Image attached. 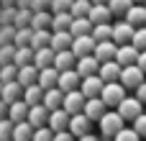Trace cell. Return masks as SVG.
I'll use <instances>...</instances> for the list:
<instances>
[{"label":"cell","mask_w":146,"mask_h":141,"mask_svg":"<svg viewBox=\"0 0 146 141\" xmlns=\"http://www.w3.org/2000/svg\"><path fill=\"white\" fill-rule=\"evenodd\" d=\"M31 18H33V10L31 8H18L15 10V28H23V26H31Z\"/></svg>","instance_id":"cell-39"},{"label":"cell","mask_w":146,"mask_h":141,"mask_svg":"<svg viewBox=\"0 0 146 141\" xmlns=\"http://www.w3.org/2000/svg\"><path fill=\"white\" fill-rule=\"evenodd\" d=\"M69 118H72V116H69L64 108L51 110V113H49V128H51L54 134H56V131H67V128H69Z\"/></svg>","instance_id":"cell-17"},{"label":"cell","mask_w":146,"mask_h":141,"mask_svg":"<svg viewBox=\"0 0 146 141\" xmlns=\"http://www.w3.org/2000/svg\"><path fill=\"white\" fill-rule=\"evenodd\" d=\"M31 141H54V131H51L49 126H41V128L33 131V139Z\"/></svg>","instance_id":"cell-47"},{"label":"cell","mask_w":146,"mask_h":141,"mask_svg":"<svg viewBox=\"0 0 146 141\" xmlns=\"http://www.w3.org/2000/svg\"><path fill=\"white\" fill-rule=\"evenodd\" d=\"M85 103L87 98L80 92V90H72V92H64V110L69 116H77V113H85Z\"/></svg>","instance_id":"cell-7"},{"label":"cell","mask_w":146,"mask_h":141,"mask_svg":"<svg viewBox=\"0 0 146 141\" xmlns=\"http://www.w3.org/2000/svg\"><path fill=\"white\" fill-rule=\"evenodd\" d=\"M15 67H23V64H33V49L31 46H15V59H13Z\"/></svg>","instance_id":"cell-35"},{"label":"cell","mask_w":146,"mask_h":141,"mask_svg":"<svg viewBox=\"0 0 146 141\" xmlns=\"http://www.w3.org/2000/svg\"><path fill=\"white\" fill-rule=\"evenodd\" d=\"M95 59L103 64V62H113L115 59V54H118V44L113 41V39H108V41H100L98 46H95Z\"/></svg>","instance_id":"cell-10"},{"label":"cell","mask_w":146,"mask_h":141,"mask_svg":"<svg viewBox=\"0 0 146 141\" xmlns=\"http://www.w3.org/2000/svg\"><path fill=\"white\" fill-rule=\"evenodd\" d=\"M31 39H33V28L31 26H23V28H15V46H31Z\"/></svg>","instance_id":"cell-38"},{"label":"cell","mask_w":146,"mask_h":141,"mask_svg":"<svg viewBox=\"0 0 146 141\" xmlns=\"http://www.w3.org/2000/svg\"><path fill=\"white\" fill-rule=\"evenodd\" d=\"M18 82H21L23 87L38 85V67H36V64H23V67H18Z\"/></svg>","instance_id":"cell-21"},{"label":"cell","mask_w":146,"mask_h":141,"mask_svg":"<svg viewBox=\"0 0 146 141\" xmlns=\"http://www.w3.org/2000/svg\"><path fill=\"white\" fill-rule=\"evenodd\" d=\"M0 98H3V82H0Z\"/></svg>","instance_id":"cell-59"},{"label":"cell","mask_w":146,"mask_h":141,"mask_svg":"<svg viewBox=\"0 0 146 141\" xmlns=\"http://www.w3.org/2000/svg\"><path fill=\"white\" fill-rule=\"evenodd\" d=\"M13 126H15V123H13L10 118H3V121H0V141H10L13 139Z\"/></svg>","instance_id":"cell-43"},{"label":"cell","mask_w":146,"mask_h":141,"mask_svg":"<svg viewBox=\"0 0 146 141\" xmlns=\"http://www.w3.org/2000/svg\"><path fill=\"white\" fill-rule=\"evenodd\" d=\"M56 82H59V69H56V67H44V69H38V85H41L44 90L56 87Z\"/></svg>","instance_id":"cell-24"},{"label":"cell","mask_w":146,"mask_h":141,"mask_svg":"<svg viewBox=\"0 0 146 141\" xmlns=\"http://www.w3.org/2000/svg\"><path fill=\"white\" fill-rule=\"evenodd\" d=\"M133 33H136V26H131L126 18H121V21L113 23V41H115L118 46L131 44V41H133Z\"/></svg>","instance_id":"cell-5"},{"label":"cell","mask_w":146,"mask_h":141,"mask_svg":"<svg viewBox=\"0 0 146 141\" xmlns=\"http://www.w3.org/2000/svg\"><path fill=\"white\" fill-rule=\"evenodd\" d=\"M92 39H95L98 44L113 39V23H95V26H92Z\"/></svg>","instance_id":"cell-34"},{"label":"cell","mask_w":146,"mask_h":141,"mask_svg":"<svg viewBox=\"0 0 146 141\" xmlns=\"http://www.w3.org/2000/svg\"><path fill=\"white\" fill-rule=\"evenodd\" d=\"M3 118H8V103L0 98V121H3Z\"/></svg>","instance_id":"cell-53"},{"label":"cell","mask_w":146,"mask_h":141,"mask_svg":"<svg viewBox=\"0 0 146 141\" xmlns=\"http://www.w3.org/2000/svg\"><path fill=\"white\" fill-rule=\"evenodd\" d=\"M72 21L74 18L69 13H51V31H69Z\"/></svg>","instance_id":"cell-32"},{"label":"cell","mask_w":146,"mask_h":141,"mask_svg":"<svg viewBox=\"0 0 146 141\" xmlns=\"http://www.w3.org/2000/svg\"><path fill=\"white\" fill-rule=\"evenodd\" d=\"M146 0H133V5H144Z\"/></svg>","instance_id":"cell-58"},{"label":"cell","mask_w":146,"mask_h":141,"mask_svg":"<svg viewBox=\"0 0 146 141\" xmlns=\"http://www.w3.org/2000/svg\"><path fill=\"white\" fill-rule=\"evenodd\" d=\"M51 8V0H33L31 3V10L36 13V10H49Z\"/></svg>","instance_id":"cell-50"},{"label":"cell","mask_w":146,"mask_h":141,"mask_svg":"<svg viewBox=\"0 0 146 141\" xmlns=\"http://www.w3.org/2000/svg\"><path fill=\"white\" fill-rule=\"evenodd\" d=\"M131 5H133V0H110L108 3V8H110V13L115 18H126V13L131 10Z\"/></svg>","instance_id":"cell-36"},{"label":"cell","mask_w":146,"mask_h":141,"mask_svg":"<svg viewBox=\"0 0 146 141\" xmlns=\"http://www.w3.org/2000/svg\"><path fill=\"white\" fill-rule=\"evenodd\" d=\"M33 128H41V126H49V110L44 108V103L41 105H31L28 108V118H26Z\"/></svg>","instance_id":"cell-16"},{"label":"cell","mask_w":146,"mask_h":141,"mask_svg":"<svg viewBox=\"0 0 146 141\" xmlns=\"http://www.w3.org/2000/svg\"><path fill=\"white\" fill-rule=\"evenodd\" d=\"M23 98V85L18 82V80H13V82H5L3 85V100L10 105V103H15V100H21Z\"/></svg>","instance_id":"cell-26"},{"label":"cell","mask_w":146,"mask_h":141,"mask_svg":"<svg viewBox=\"0 0 146 141\" xmlns=\"http://www.w3.org/2000/svg\"><path fill=\"white\" fill-rule=\"evenodd\" d=\"M10 141H13V139H10Z\"/></svg>","instance_id":"cell-61"},{"label":"cell","mask_w":146,"mask_h":141,"mask_svg":"<svg viewBox=\"0 0 146 141\" xmlns=\"http://www.w3.org/2000/svg\"><path fill=\"white\" fill-rule=\"evenodd\" d=\"M77 141H103L100 136H95V134H85V136H80Z\"/></svg>","instance_id":"cell-55"},{"label":"cell","mask_w":146,"mask_h":141,"mask_svg":"<svg viewBox=\"0 0 146 141\" xmlns=\"http://www.w3.org/2000/svg\"><path fill=\"white\" fill-rule=\"evenodd\" d=\"M115 110H118V116H121L123 121H131V123H133V121H136V118L144 113V103H141L136 95H133V98H128V95H126Z\"/></svg>","instance_id":"cell-3"},{"label":"cell","mask_w":146,"mask_h":141,"mask_svg":"<svg viewBox=\"0 0 146 141\" xmlns=\"http://www.w3.org/2000/svg\"><path fill=\"white\" fill-rule=\"evenodd\" d=\"M133 131H136L141 139H146V113H141V116L133 121Z\"/></svg>","instance_id":"cell-49"},{"label":"cell","mask_w":146,"mask_h":141,"mask_svg":"<svg viewBox=\"0 0 146 141\" xmlns=\"http://www.w3.org/2000/svg\"><path fill=\"white\" fill-rule=\"evenodd\" d=\"M87 18L92 21V26L95 23H113V13H110L108 5H92L90 13H87Z\"/></svg>","instance_id":"cell-25"},{"label":"cell","mask_w":146,"mask_h":141,"mask_svg":"<svg viewBox=\"0 0 146 141\" xmlns=\"http://www.w3.org/2000/svg\"><path fill=\"white\" fill-rule=\"evenodd\" d=\"M90 8H92V0H74L72 8H69V15L72 18H85L90 13Z\"/></svg>","instance_id":"cell-37"},{"label":"cell","mask_w":146,"mask_h":141,"mask_svg":"<svg viewBox=\"0 0 146 141\" xmlns=\"http://www.w3.org/2000/svg\"><path fill=\"white\" fill-rule=\"evenodd\" d=\"M31 28L41 31V28H51V10H36L31 18Z\"/></svg>","instance_id":"cell-31"},{"label":"cell","mask_w":146,"mask_h":141,"mask_svg":"<svg viewBox=\"0 0 146 141\" xmlns=\"http://www.w3.org/2000/svg\"><path fill=\"white\" fill-rule=\"evenodd\" d=\"M100 98H103V103L108 105V110H115V108L121 105V100L126 98V87H123L121 82H105Z\"/></svg>","instance_id":"cell-2"},{"label":"cell","mask_w":146,"mask_h":141,"mask_svg":"<svg viewBox=\"0 0 146 141\" xmlns=\"http://www.w3.org/2000/svg\"><path fill=\"white\" fill-rule=\"evenodd\" d=\"M144 5H146V3H144Z\"/></svg>","instance_id":"cell-62"},{"label":"cell","mask_w":146,"mask_h":141,"mask_svg":"<svg viewBox=\"0 0 146 141\" xmlns=\"http://www.w3.org/2000/svg\"><path fill=\"white\" fill-rule=\"evenodd\" d=\"M54 141H77V136H72L69 128H67V131H56L54 134Z\"/></svg>","instance_id":"cell-51"},{"label":"cell","mask_w":146,"mask_h":141,"mask_svg":"<svg viewBox=\"0 0 146 141\" xmlns=\"http://www.w3.org/2000/svg\"><path fill=\"white\" fill-rule=\"evenodd\" d=\"M105 113H108V105L103 103V98H90V100L85 103V116H87L92 123H98Z\"/></svg>","instance_id":"cell-12"},{"label":"cell","mask_w":146,"mask_h":141,"mask_svg":"<svg viewBox=\"0 0 146 141\" xmlns=\"http://www.w3.org/2000/svg\"><path fill=\"white\" fill-rule=\"evenodd\" d=\"M123 126H126V121L118 116V110H108V113L98 121V128H100V136H103V139H113Z\"/></svg>","instance_id":"cell-1"},{"label":"cell","mask_w":146,"mask_h":141,"mask_svg":"<svg viewBox=\"0 0 146 141\" xmlns=\"http://www.w3.org/2000/svg\"><path fill=\"white\" fill-rule=\"evenodd\" d=\"M121 69H123V67L113 59V62H103V64H100V69H98V74H100V80H103V82H118Z\"/></svg>","instance_id":"cell-18"},{"label":"cell","mask_w":146,"mask_h":141,"mask_svg":"<svg viewBox=\"0 0 146 141\" xmlns=\"http://www.w3.org/2000/svg\"><path fill=\"white\" fill-rule=\"evenodd\" d=\"M141 69H144V74H146V51H139V62H136Z\"/></svg>","instance_id":"cell-54"},{"label":"cell","mask_w":146,"mask_h":141,"mask_svg":"<svg viewBox=\"0 0 146 141\" xmlns=\"http://www.w3.org/2000/svg\"><path fill=\"white\" fill-rule=\"evenodd\" d=\"M139 51H146V26L141 28H136V33H133V41H131Z\"/></svg>","instance_id":"cell-44"},{"label":"cell","mask_w":146,"mask_h":141,"mask_svg":"<svg viewBox=\"0 0 146 141\" xmlns=\"http://www.w3.org/2000/svg\"><path fill=\"white\" fill-rule=\"evenodd\" d=\"M136 98H139V100H141V103L146 105V80L141 82V85H139V87H136Z\"/></svg>","instance_id":"cell-52"},{"label":"cell","mask_w":146,"mask_h":141,"mask_svg":"<svg viewBox=\"0 0 146 141\" xmlns=\"http://www.w3.org/2000/svg\"><path fill=\"white\" fill-rule=\"evenodd\" d=\"M28 108H31V105L21 98V100H15V103H10V105H8V118H10L13 123H21V121H26V118H28Z\"/></svg>","instance_id":"cell-22"},{"label":"cell","mask_w":146,"mask_h":141,"mask_svg":"<svg viewBox=\"0 0 146 141\" xmlns=\"http://www.w3.org/2000/svg\"><path fill=\"white\" fill-rule=\"evenodd\" d=\"M72 41H74V36H72L69 31H51V49H54V51L72 49Z\"/></svg>","instance_id":"cell-23"},{"label":"cell","mask_w":146,"mask_h":141,"mask_svg":"<svg viewBox=\"0 0 146 141\" xmlns=\"http://www.w3.org/2000/svg\"><path fill=\"white\" fill-rule=\"evenodd\" d=\"M13 80H18V67L15 64H0V82L5 85V82H13Z\"/></svg>","instance_id":"cell-40"},{"label":"cell","mask_w":146,"mask_h":141,"mask_svg":"<svg viewBox=\"0 0 146 141\" xmlns=\"http://www.w3.org/2000/svg\"><path fill=\"white\" fill-rule=\"evenodd\" d=\"M44 108L51 113V110H59L64 108V92L59 87H51V90H44Z\"/></svg>","instance_id":"cell-15"},{"label":"cell","mask_w":146,"mask_h":141,"mask_svg":"<svg viewBox=\"0 0 146 141\" xmlns=\"http://www.w3.org/2000/svg\"><path fill=\"white\" fill-rule=\"evenodd\" d=\"M72 3L74 0H51V13H69V8H72Z\"/></svg>","instance_id":"cell-48"},{"label":"cell","mask_w":146,"mask_h":141,"mask_svg":"<svg viewBox=\"0 0 146 141\" xmlns=\"http://www.w3.org/2000/svg\"><path fill=\"white\" fill-rule=\"evenodd\" d=\"M54 57H56V51H54L51 46L33 49V64H36L38 69H44V67H54Z\"/></svg>","instance_id":"cell-19"},{"label":"cell","mask_w":146,"mask_h":141,"mask_svg":"<svg viewBox=\"0 0 146 141\" xmlns=\"http://www.w3.org/2000/svg\"><path fill=\"white\" fill-rule=\"evenodd\" d=\"M44 46H51V28H41V31H33V39H31V49H44Z\"/></svg>","instance_id":"cell-33"},{"label":"cell","mask_w":146,"mask_h":141,"mask_svg":"<svg viewBox=\"0 0 146 141\" xmlns=\"http://www.w3.org/2000/svg\"><path fill=\"white\" fill-rule=\"evenodd\" d=\"M74 69H77V74H80V77H90V74H98L100 62L95 59V54H90V57H80Z\"/></svg>","instance_id":"cell-14"},{"label":"cell","mask_w":146,"mask_h":141,"mask_svg":"<svg viewBox=\"0 0 146 141\" xmlns=\"http://www.w3.org/2000/svg\"><path fill=\"white\" fill-rule=\"evenodd\" d=\"M54 67L59 72H67V69H74L77 67V57L72 54V49H64V51H56L54 57Z\"/></svg>","instance_id":"cell-20"},{"label":"cell","mask_w":146,"mask_h":141,"mask_svg":"<svg viewBox=\"0 0 146 141\" xmlns=\"http://www.w3.org/2000/svg\"><path fill=\"white\" fill-rule=\"evenodd\" d=\"M15 59V44H0V64H13Z\"/></svg>","instance_id":"cell-41"},{"label":"cell","mask_w":146,"mask_h":141,"mask_svg":"<svg viewBox=\"0 0 146 141\" xmlns=\"http://www.w3.org/2000/svg\"><path fill=\"white\" fill-rule=\"evenodd\" d=\"M15 10L18 8H3L0 10V26H13L15 23Z\"/></svg>","instance_id":"cell-45"},{"label":"cell","mask_w":146,"mask_h":141,"mask_svg":"<svg viewBox=\"0 0 146 141\" xmlns=\"http://www.w3.org/2000/svg\"><path fill=\"white\" fill-rule=\"evenodd\" d=\"M95 46H98V41L92 39V33H87V36H77L74 41H72V54L80 59V57H90L92 51H95Z\"/></svg>","instance_id":"cell-8"},{"label":"cell","mask_w":146,"mask_h":141,"mask_svg":"<svg viewBox=\"0 0 146 141\" xmlns=\"http://www.w3.org/2000/svg\"><path fill=\"white\" fill-rule=\"evenodd\" d=\"M126 21L136 28L146 26V5H131V10L126 13Z\"/></svg>","instance_id":"cell-27"},{"label":"cell","mask_w":146,"mask_h":141,"mask_svg":"<svg viewBox=\"0 0 146 141\" xmlns=\"http://www.w3.org/2000/svg\"><path fill=\"white\" fill-rule=\"evenodd\" d=\"M103 80H100V74H90V77H82V82H80V92L90 100V98H100V92H103Z\"/></svg>","instance_id":"cell-6"},{"label":"cell","mask_w":146,"mask_h":141,"mask_svg":"<svg viewBox=\"0 0 146 141\" xmlns=\"http://www.w3.org/2000/svg\"><path fill=\"white\" fill-rule=\"evenodd\" d=\"M15 5V0H3V8H13Z\"/></svg>","instance_id":"cell-56"},{"label":"cell","mask_w":146,"mask_h":141,"mask_svg":"<svg viewBox=\"0 0 146 141\" xmlns=\"http://www.w3.org/2000/svg\"><path fill=\"white\" fill-rule=\"evenodd\" d=\"M144 80H146V74H144V69H141L139 64H128V67H123V69H121V77H118V82H121L126 90H136Z\"/></svg>","instance_id":"cell-4"},{"label":"cell","mask_w":146,"mask_h":141,"mask_svg":"<svg viewBox=\"0 0 146 141\" xmlns=\"http://www.w3.org/2000/svg\"><path fill=\"white\" fill-rule=\"evenodd\" d=\"M69 33L77 39V36H87V33H92V21L85 15V18H74L72 21V26H69Z\"/></svg>","instance_id":"cell-28"},{"label":"cell","mask_w":146,"mask_h":141,"mask_svg":"<svg viewBox=\"0 0 146 141\" xmlns=\"http://www.w3.org/2000/svg\"><path fill=\"white\" fill-rule=\"evenodd\" d=\"M103 141H113V139H103Z\"/></svg>","instance_id":"cell-60"},{"label":"cell","mask_w":146,"mask_h":141,"mask_svg":"<svg viewBox=\"0 0 146 141\" xmlns=\"http://www.w3.org/2000/svg\"><path fill=\"white\" fill-rule=\"evenodd\" d=\"M69 134L72 136H85V134H92V121L85 116V113H77V116H72L69 118Z\"/></svg>","instance_id":"cell-9"},{"label":"cell","mask_w":146,"mask_h":141,"mask_svg":"<svg viewBox=\"0 0 146 141\" xmlns=\"http://www.w3.org/2000/svg\"><path fill=\"white\" fill-rule=\"evenodd\" d=\"M80 82H82V77L77 74V69H67V72H59L56 87L62 92H72V90H80Z\"/></svg>","instance_id":"cell-11"},{"label":"cell","mask_w":146,"mask_h":141,"mask_svg":"<svg viewBox=\"0 0 146 141\" xmlns=\"http://www.w3.org/2000/svg\"><path fill=\"white\" fill-rule=\"evenodd\" d=\"M33 126L28 123V121H21V123H15L13 126V141H31L33 139Z\"/></svg>","instance_id":"cell-30"},{"label":"cell","mask_w":146,"mask_h":141,"mask_svg":"<svg viewBox=\"0 0 146 141\" xmlns=\"http://www.w3.org/2000/svg\"><path fill=\"white\" fill-rule=\"evenodd\" d=\"M23 100L28 105H41L44 103V87L41 85H28L23 87Z\"/></svg>","instance_id":"cell-29"},{"label":"cell","mask_w":146,"mask_h":141,"mask_svg":"<svg viewBox=\"0 0 146 141\" xmlns=\"http://www.w3.org/2000/svg\"><path fill=\"white\" fill-rule=\"evenodd\" d=\"M115 62H118L121 67H128V64H136V62H139V49H136L133 44H123V46H118V54H115Z\"/></svg>","instance_id":"cell-13"},{"label":"cell","mask_w":146,"mask_h":141,"mask_svg":"<svg viewBox=\"0 0 146 141\" xmlns=\"http://www.w3.org/2000/svg\"><path fill=\"white\" fill-rule=\"evenodd\" d=\"M15 41V26H0V44H13Z\"/></svg>","instance_id":"cell-46"},{"label":"cell","mask_w":146,"mask_h":141,"mask_svg":"<svg viewBox=\"0 0 146 141\" xmlns=\"http://www.w3.org/2000/svg\"><path fill=\"white\" fill-rule=\"evenodd\" d=\"M110 0H92V5H108Z\"/></svg>","instance_id":"cell-57"},{"label":"cell","mask_w":146,"mask_h":141,"mask_svg":"<svg viewBox=\"0 0 146 141\" xmlns=\"http://www.w3.org/2000/svg\"><path fill=\"white\" fill-rule=\"evenodd\" d=\"M113 141H141V136L133 131V126H131V128H128V126H123V128L113 136Z\"/></svg>","instance_id":"cell-42"}]
</instances>
